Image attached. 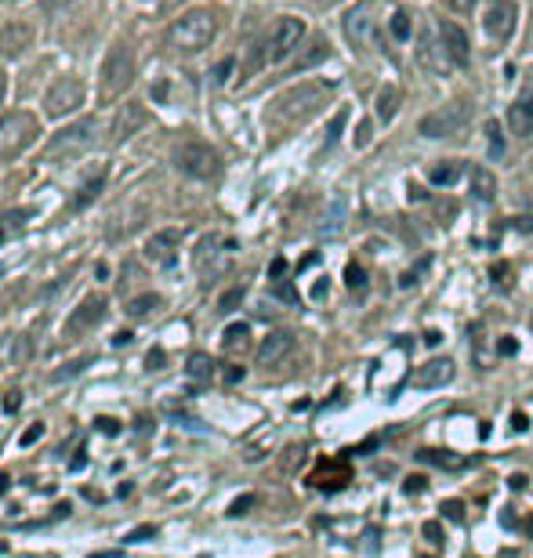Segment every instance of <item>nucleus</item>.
I'll return each mask as SVG.
<instances>
[{"label": "nucleus", "instance_id": "obj_21", "mask_svg": "<svg viewBox=\"0 0 533 558\" xmlns=\"http://www.w3.org/2000/svg\"><path fill=\"white\" fill-rule=\"evenodd\" d=\"M508 127L515 135H533V91L522 94L512 109H508Z\"/></svg>", "mask_w": 533, "mask_h": 558}, {"label": "nucleus", "instance_id": "obj_17", "mask_svg": "<svg viewBox=\"0 0 533 558\" xmlns=\"http://www.w3.org/2000/svg\"><path fill=\"white\" fill-rule=\"evenodd\" d=\"M178 243H182V233H178V229H164V233H156V236L145 243V258L156 261V265H168V261L175 258Z\"/></svg>", "mask_w": 533, "mask_h": 558}, {"label": "nucleus", "instance_id": "obj_30", "mask_svg": "<svg viewBox=\"0 0 533 558\" xmlns=\"http://www.w3.org/2000/svg\"><path fill=\"white\" fill-rule=\"evenodd\" d=\"M396 109H399V87H385L381 94H378V120H392L396 117Z\"/></svg>", "mask_w": 533, "mask_h": 558}, {"label": "nucleus", "instance_id": "obj_42", "mask_svg": "<svg viewBox=\"0 0 533 558\" xmlns=\"http://www.w3.org/2000/svg\"><path fill=\"white\" fill-rule=\"evenodd\" d=\"M273 291H276V298H283L287 305H298V291H294L291 283H283V279H280V283H276Z\"/></svg>", "mask_w": 533, "mask_h": 558}, {"label": "nucleus", "instance_id": "obj_11", "mask_svg": "<svg viewBox=\"0 0 533 558\" xmlns=\"http://www.w3.org/2000/svg\"><path fill=\"white\" fill-rule=\"evenodd\" d=\"M515 0H490V8H487V15H483V22H487V33L494 37V40H508L512 37V29H515Z\"/></svg>", "mask_w": 533, "mask_h": 558}, {"label": "nucleus", "instance_id": "obj_45", "mask_svg": "<svg viewBox=\"0 0 533 558\" xmlns=\"http://www.w3.org/2000/svg\"><path fill=\"white\" fill-rule=\"evenodd\" d=\"M447 4H450L454 12H461V15H468V12L479 4V0H447Z\"/></svg>", "mask_w": 533, "mask_h": 558}, {"label": "nucleus", "instance_id": "obj_40", "mask_svg": "<svg viewBox=\"0 0 533 558\" xmlns=\"http://www.w3.org/2000/svg\"><path fill=\"white\" fill-rule=\"evenodd\" d=\"M94 428H98L102 435H120V421H117V417H98Z\"/></svg>", "mask_w": 533, "mask_h": 558}, {"label": "nucleus", "instance_id": "obj_58", "mask_svg": "<svg viewBox=\"0 0 533 558\" xmlns=\"http://www.w3.org/2000/svg\"><path fill=\"white\" fill-rule=\"evenodd\" d=\"M70 512H73V508H70V505H66V500H62V505H59V508H55V519H66V515H70Z\"/></svg>", "mask_w": 533, "mask_h": 558}, {"label": "nucleus", "instance_id": "obj_26", "mask_svg": "<svg viewBox=\"0 0 533 558\" xmlns=\"http://www.w3.org/2000/svg\"><path fill=\"white\" fill-rule=\"evenodd\" d=\"M461 175H464V163H461V160H447V163L432 167L429 178H432V185H443V189H447V185H454Z\"/></svg>", "mask_w": 533, "mask_h": 558}, {"label": "nucleus", "instance_id": "obj_18", "mask_svg": "<svg viewBox=\"0 0 533 558\" xmlns=\"http://www.w3.org/2000/svg\"><path fill=\"white\" fill-rule=\"evenodd\" d=\"M324 94V87H301V91H291L280 98V113L283 117H298V113H308L316 109V98Z\"/></svg>", "mask_w": 533, "mask_h": 558}, {"label": "nucleus", "instance_id": "obj_61", "mask_svg": "<svg viewBox=\"0 0 533 558\" xmlns=\"http://www.w3.org/2000/svg\"><path fill=\"white\" fill-rule=\"evenodd\" d=\"M316 4H334V0H316Z\"/></svg>", "mask_w": 533, "mask_h": 558}, {"label": "nucleus", "instance_id": "obj_48", "mask_svg": "<svg viewBox=\"0 0 533 558\" xmlns=\"http://www.w3.org/2000/svg\"><path fill=\"white\" fill-rule=\"evenodd\" d=\"M229 73H233V59H226V62L215 70V80H218V84H226V80H229Z\"/></svg>", "mask_w": 533, "mask_h": 558}, {"label": "nucleus", "instance_id": "obj_38", "mask_svg": "<svg viewBox=\"0 0 533 558\" xmlns=\"http://www.w3.org/2000/svg\"><path fill=\"white\" fill-rule=\"evenodd\" d=\"M439 512H443L450 522H461V519H464V505H461V500H447V505H443Z\"/></svg>", "mask_w": 533, "mask_h": 558}, {"label": "nucleus", "instance_id": "obj_27", "mask_svg": "<svg viewBox=\"0 0 533 558\" xmlns=\"http://www.w3.org/2000/svg\"><path fill=\"white\" fill-rule=\"evenodd\" d=\"M345 229V196H338L331 203V214H324V226H319V233L324 236H338Z\"/></svg>", "mask_w": 533, "mask_h": 558}, {"label": "nucleus", "instance_id": "obj_25", "mask_svg": "<svg viewBox=\"0 0 533 558\" xmlns=\"http://www.w3.org/2000/svg\"><path fill=\"white\" fill-rule=\"evenodd\" d=\"M33 217V210H8L4 217H0V243H8L15 240L22 229H26V221Z\"/></svg>", "mask_w": 533, "mask_h": 558}, {"label": "nucleus", "instance_id": "obj_41", "mask_svg": "<svg viewBox=\"0 0 533 558\" xmlns=\"http://www.w3.org/2000/svg\"><path fill=\"white\" fill-rule=\"evenodd\" d=\"M424 486H429V479H424V475H410L406 482H403V493H424Z\"/></svg>", "mask_w": 533, "mask_h": 558}, {"label": "nucleus", "instance_id": "obj_31", "mask_svg": "<svg viewBox=\"0 0 533 558\" xmlns=\"http://www.w3.org/2000/svg\"><path fill=\"white\" fill-rule=\"evenodd\" d=\"M417 461L436 464V468H464V461H461V457H450L447 450H421V454H417Z\"/></svg>", "mask_w": 533, "mask_h": 558}, {"label": "nucleus", "instance_id": "obj_23", "mask_svg": "<svg viewBox=\"0 0 533 558\" xmlns=\"http://www.w3.org/2000/svg\"><path fill=\"white\" fill-rule=\"evenodd\" d=\"M312 482H316L319 489H331V493H334V489H341V486L348 482V464H345V461H327L324 472H319Z\"/></svg>", "mask_w": 533, "mask_h": 558}, {"label": "nucleus", "instance_id": "obj_59", "mask_svg": "<svg viewBox=\"0 0 533 558\" xmlns=\"http://www.w3.org/2000/svg\"><path fill=\"white\" fill-rule=\"evenodd\" d=\"M4 94H8V73H0V102H4Z\"/></svg>", "mask_w": 533, "mask_h": 558}, {"label": "nucleus", "instance_id": "obj_15", "mask_svg": "<svg viewBox=\"0 0 533 558\" xmlns=\"http://www.w3.org/2000/svg\"><path fill=\"white\" fill-rule=\"evenodd\" d=\"M291 352H294V338H291L287 330H273L269 338L258 345V366H276V363H283Z\"/></svg>", "mask_w": 533, "mask_h": 558}, {"label": "nucleus", "instance_id": "obj_35", "mask_svg": "<svg viewBox=\"0 0 533 558\" xmlns=\"http://www.w3.org/2000/svg\"><path fill=\"white\" fill-rule=\"evenodd\" d=\"M324 59H327V44H324V40H316V44H312V51H308V54H305V59L298 62V70H308V66H316V62H324Z\"/></svg>", "mask_w": 533, "mask_h": 558}, {"label": "nucleus", "instance_id": "obj_2", "mask_svg": "<svg viewBox=\"0 0 533 558\" xmlns=\"http://www.w3.org/2000/svg\"><path fill=\"white\" fill-rule=\"evenodd\" d=\"M175 167L185 175V178H196V182H207V178H215L218 175V167H222V156L218 149H210L207 142H182L178 152H175Z\"/></svg>", "mask_w": 533, "mask_h": 558}, {"label": "nucleus", "instance_id": "obj_37", "mask_svg": "<svg viewBox=\"0 0 533 558\" xmlns=\"http://www.w3.org/2000/svg\"><path fill=\"white\" fill-rule=\"evenodd\" d=\"M254 505H258V500H254V493H243V496H236L233 505H229V515H233V519H240V515H247Z\"/></svg>", "mask_w": 533, "mask_h": 558}, {"label": "nucleus", "instance_id": "obj_57", "mask_svg": "<svg viewBox=\"0 0 533 558\" xmlns=\"http://www.w3.org/2000/svg\"><path fill=\"white\" fill-rule=\"evenodd\" d=\"M366 551H378V533L366 529Z\"/></svg>", "mask_w": 533, "mask_h": 558}, {"label": "nucleus", "instance_id": "obj_19", "mask_svg": "<svg viewBox=\"0 0 533 558\" xmlns=\"http://www.w3.org/2000/svg\"><path fill=\"white\" fill-rule=\"evenodd\" d=\"M33 40V29L26 22H12L4 33H0V54H8V59H15V54H22Z\"/></svg>", "mask_w": 533, "mask_h": 558}, {"label": "nucleus", "instance_id": "obj_51", "mask_svg": "<svg viewBox=\"0 0 533 558\" xmlns=\"http://www.w3.org/2000/svg\"><path fill=\"white\" fill-rule=\"evenodd\" d=\"M152 533H156V526H142V529H135V533H131L127 540L135 544V540H145V537H152Z\"/></svg>", "mask_w": 533, "mask_h": 558}, {"label": "nucleus", "instance_id": "obj_54", "mask_svg": "<svg viewBox=\"0 0 533 558\" xmlns=\"http://www.w3.org/2000/svg\"><path fill=\"white\" fill-rule=\"evenodd\" d=\"M512 428L515 431H526V414H512Z\"/></svg>", "mask_w": 533, "mask_h": 558}, {"label": "nucleus", "instance_id": "obj_44", "mask_svg": "<svg viewBox=\"0 0 533 558\" xmlns=\"http://www.w3.org/2000/svg\"><path fill=\"white\" fill-rule=\"evenodd\" d=\"M40 435H44V424H33V428H29V431H26L22 439H19V446H33V442H37Z\"/></svg>", "mask_w": 533, "mask_h": 558}, {"label": "nucleus", "instance_id": "obj_60", "mask_svg": "<svg viewBox=\"0 0 533 558\" xmlns=\"http://www.w3.org/2000/svg\"><path fill=\"white\" fill-rule=\"evenodd\" d=\"M8 489H12V479H8V475H0V496H4Z\"/></svg>", "mask_w": 533, "mask_h": 558}, {"label": "nucleus", "instance_id": "obj_14", "mask_svg": "<svg viewBox=\"0 0 533 558\" xmlns=\"http://www.w3.org/2000/svg\"><path fill=\"white\" fill-rule=\"evenodd\" d=\"M454 381V363L450 359H429L424 366H417L410 373V384L414 388H443Z\"/></svg>", "mask_w": 533, "mask_h": 558}, {"label": "nucleus", "instance_id": "obj_33", "mask_svg": "<svg viewBox=\"0 0 533 558\" xmlns=\"http://www.w3.org/2000/svg\"><path fill=\"white\" fill-rule=\"evenodd\" d=\"M152 308H160V294H142L127 305V316H149Z\"/></svg>", "mask_w": 533, "mask_h": 558}, {"label": "nucleus", "instance_id": "obj_20", "mask_svg": "<svg viewBox=\"0 0 533 558\" xmlns=\"http://www.w3.org/2000/svg\"><path fill=\"white\" fill-rule=\"evenodd\" d=\"M102 316H105V298H98V294H91L77 312H73V319H70V330H91L94 323H102Z\"/></svg>", "mask_w": 533, "mask_h": 558}, {"label": "nucleus", "instance_id": "obj_52", "mask_svg": "<svg viewBox=\"0 0 533 558\" xmlns=\"http://www.w3.org/2000/svg\"><path fill=\"white\" fill-rule=\"evenodd\" d=\"M145 363H149V370H160V363H164V352H160V349H152Z\"/></svg>", "mask_w": 533, "mask_h": 558}, {"label": "nucleus", "instance_id": "obj_22", "mask_svg": "<svg viewBox=\"0 0 533 558\" xmlns=\"http://www.w3.org/2000/svg\"><path fill=\"white\" fill-rule=\"evenodd\" d=\"M494 193H497V178L487 171V167H475L472 171V200L475 203H494Z\"/></svg>", "mask_w": 533, "mask_h": 558}, {"label": "nucleus", "instance_id": "obj_29", "mask_svg": "<svg viewBox=\"0 0 533 558\" xmlns=\"http://www.w3.org/2000/svg\"><path fill=\"white\" fill-rule=\"evenodd\" d=\"M247 338H250V326H247V323L226 326V338H222V341H226V352H243V349L250 345Z\"/></svg>", "mask_w": 533, "mask_h": 558}, {"label": "nucleus", "instance_id": "obj_39", "mask_svg": "<svg viewBox=\"0 0 533 558\" xmlns=\"http://www.w3.org/2000/svg\"><path fill=\"white\" fill-rule=\"evenodd\" d=\"M240 301H243V287H233L229 294H222V301H218V305H222V312H233Z\"/></svg>", "mask_w": 533, "mask_h": 558}, {"label": "nucleus", "instance_id": "obj_47", "mask_svg": "<svg viewBox=\"0 0 533 558\" xmlns=\"http://www.w3.org/2000/svg\"><path fill=\"white\" fill-rule=\"evenodd\" d=\"M424 537L439 544V537H443V526H439V522H424Z\"/></svg>", "mask_w": 533, "mask_h": 558}, {"label": "nucleus", "instance_id": "obj_7", "mask_svg": "<svg viewBox=\"0 0 533 558\" xmlns=\"http://www.w3.org/2000/svg\"><path fill=\"white\" fill-rule=\"evenodd\" d=\"M84 80H77V77H59L55 84L47 87V94H44V113L47 117H70L73 109H80L84 105Z\"/></svg>", "mask_w": 533, "mask_h": 558}, {"label": "nucleus", "instance_id": "obj_53", "mask_svg": "<svg viewBox=\"0 0 533 558\" xmlns=\"http://www.w3.org/2000/svg\"><path fill=\"white\" fill-rule=\"evenodd\" d=\"M226 381H233V384H236V381H243V366H233V370H226Z\"/></svg>", "mask_w": 533, "mask_h": 558}, {"label": "nucleus", "instance_id": "obj_4", "mask_svg": "<svg viewBox=\"0 0 533 558\" xmlns=\"http://www.w3.org/2000/svg\"><path fill=\"white\" fill-rule=\"evenodd\" d=\"M94 131H98V124H94V120H80V124H70V127H62L59 135H51V142H47L44 156H47V160H66V156H80L84 149H91V145H94Z\"/></svg>", "mask_w": 533, "mask_h": 558}, {"label": "nucleus", "instance_id": "obj_43", "mask_svg": "<svg viewBox=\"0 0 533 558\" xmlns=\"http://www.w3.org/2000/svg\"><path fill=\"white\" fill-rule=\"evenodd\" d=\"M12 356H15V359H29V356H33V345H29V338H15V349H12Z\"/></svg>", "mask_w": 533, "mask_h": 558}, {"label": "nucleus", "instance_id": "obj_49", "mask_svg": "<svg viewBox=\"0 0 533 558\" xmlns=\"http://www.w3.org/2000/svg\"><path fill=\"white\" fill-rule=\"evenodd\" d=\"M497 352H501V356H515V352H519V345H515L512 338H504V341H497Z\"/></svg>", "mask_w": 533, "mask_h": 558}, {"label": "nucleus", "instance_id": "obj_36", "mask_svg": "<svg viewBox=\"0 0 533 558\" xmlns=\"http://www.w3.org/2000/svg\"><path fill=\"white\" fill-rule=\"evenodd\" d=\"M487 135H490V160H501V152H504V138H501L497 120H490V124H487Z\"/></svg>", "mask_w": 533, "mask_h": 558}, {"label": "nucleus", "instance_id": "obj_56", "mask_svg": "<svg viewBox=\"0 0 533 558\" xmlns=\"http://www.w3.org/2000/svg\"><path fill=\"white\" fill-rule=\"evenodd\" d=\"M66 4H73V0H47V12H62Z\"/></svg>", "mask_w": 533, "mask_h": 558}, {"label": "nucleus", "instance_id": "obj_28", "mask_svg": "<svg viewBox=\"0 0 533 558\" xmlns=\"http://www.w3.org/2000/svg\"><path fill=\"white\" fill-rule=\"evenodd\" d=\"M185 373H189V381H196V384H207L210 377H215V363H210V356L196 352V356H189V366H185Z\"/></svg>", "mask_w": 533, "mask_h": 558}, {"label": "nucleus", "instance_id": "obj_34", "mask_svg": "<svg viewBox=\"0 0 533 558\" xmlns=\"http://www.w3.org/2000/svg\"><path fill=\"white\" fill-rule=\"evenodd\" d=\"M345 283H348V291L363 294V291H366V272H363L359 265H348V268H345Z\"/></svg>", "mask_w": 533, "mask_h": 558}, {"label": "nucleus", "instance_id": "obj_62", "mask_svg": "<svg viewBox=\"0 0 533 558\" xmlns=\"http://www.w3.org/2000/svg\"><path fill=\"white\" fill-rule=\"evenodd\" d=\"M0 554H4V544H0Z\"/></svg>", "mask_w": 533, "mask_h": 558}, {"label": "nucleus", "instance_id": "obj_16", "mask_svg": "<svg viewBox=\"0 0 533 558\" xmlns=\"http://www.w3.org/2000/svg\"><path fill=\"white\" fill-rule=\"evenodd\" d=\"M439 37H443V47H447V54H450V62H454L457 70H461V66H468L472 47H468L464 29H461V26H454V22H443V26H439Z\"/></svg>", "mask_w": 533, "mask_h": 558}, {"label": "nucleus", "instance_id": "obj_8", "mask_svg": "<svg viewBox=\"0 0 533 558\" xmlns=\"http://www.w3.org/2000/svg\"><path fill=\"white\" fill-rule=\"evenodd\" d=\"M37 138V120L29 113H8L0 117V156H12L26 149Z\"/></svg>", "mask_w": 533, "mask_h": 558}, {"label": "nucleus", "instance_id": "obj_50", "mask_svg": "<svg viewBox=\"0 0 533 558\" xmlns=\"http://www.w3.org/2000/svg\"><path fill=\"white\" fill-rule=\"evenodd\" d=\"M501 526H504V529H515V526H519V519H515V512H512V508H504V512H501Z\"/></svg>", "mask_w": 533, "mask_h": 558}, {"label": "nucleus", "instance_id": "obj_46", "mask_svg": "<svg viewBox=\"0 0 533 558\" xmlns=\"http://www.w3.org/2000/svg\"><path fill=\"white\" fill-rule=\"evenodd\" d=\"M283 272H287V261H283V258H276V261H273V268H269L273 283H280V279H283Z\"/></svg>", "mask_w": 533, "mask_h": 558}, {"label": "nucleus", "instance_id": "obj_32", "mask_svg": "<svg viewBox=\"0 0 533 558\" xmlns=\"http://www.w3.org/2000/svg\"><path fill=\"white\" fill-rule=\"evenodd\" d=\"M389 29H392V37H396V40H410V33H414L410 15H406V12H396V15L389 19Z\"/></svg>", "mask_w": 533, "mask_h": 558}, {"label": "nucleus", "instance_id": "obj_9", "mask_svg": "<svg viewBox=\"0 0 533 558\" xmlns=\"http://www.w3.org/2000/svg\"><path fill=\"white\" fill-rule=\"evenodd\" d=\"M468 124V105L464 102H454V105H443L439 113H429L421 120V135L424 138H454L461 135V127Z\"/></svg>", "mask_w": 533, "mask_h": 558}, {"label": "nucleus", "instance_id": "obj_13", "mask_svg": "<svg viewBox=\"0 0 533 558\" xmlns=\"http://www.w3.org/2000/svg\"><path fill=\"white\" fill-rule=\"evenodd\" d=\"M145 120H149L145 105H138V102H124V105L117 109V117H113V138H117V142H127L131 135H138V131L145 127Z\"/></svg>", "mask_w": 533, "mask_h": 558}, {"label": "nucleus", "instance_id": "obj_5", "mask_svg": "<svg viewBox=\"0 0 533 558\" xmlns=\"http://www.w3.org/2000/svg\"><path fill=\"white\" fill-rule=\"evenodd\" d=\"M301 40H305V22L294 19V15H283L273 26L269 40H265V59H269V62H287L291 54L301 47Z\"/></svg>", "mask_w": 533, "mask_h": 558}, {"label": "nucleus", "instance_id": "obj_1", "mask_svg": "<svg viewBox=\"0 0 533 558\" xmlns=\"http://www.w3.org/2000/svg\"><path fill=\"white\" fill-rule=\"evenodd\" d=\"M215 33H218V15L200 8V12L182 15V19L168 29V40H171L175 51H203L210 40H215Z\"/></svg>", "mask_w": 533, "mask_h": 558}, {"label": "nucleus", "instance_id": "obj_10", "mask_svg": "<svg viewBox=\"0 0 533 558\" xmlns=\"http://www.w3.org/2000/svg\"><path fill=\"white\" fill-rule=\"evenodd\" d=\"M378 4L374 0H363V4H356L348 15H345V37H348V44H356V47H370V40H374V33H378Z\"/></svg>", "mask_w": 533, "mask_h": 558}, {"label": "nucleus", "instance_id": "obj_6", "mask_svg": "<svg viewBox=\"0 0 533 558\" xmlns=\"http://www.w3.org/2000/svg\"><path fill=\"white\" fill-rule=\"evenodd\" d=\"M131 84H135V59H131V51L127 47L110 51V54H105V62H102V94L105 98H117Z\"/></svg>", "mask_w": 533, "mask_h": 558}, {"label": "nucleus", "instance_id": "obj_55", "mask_svg": "<svg viewBox=\"0 0 533 558\" xmlns=\"http://www.w3.org/2000/svg\"><path fill=\"white\" fill-rule=\"evenodd\" d=\"M84 464H87V454H84V450H80V454H77V457H73V461H70V468H73V472H80V468H84Z\"/></svg>", "mask_w": 533, "mask_h": 558}, {"label": "nucleus", "instance_id": "obj_12", "mask_svg": "<svg viewBox=\"0 0 533 558\" xmlns=\"http://www.w3.org/2000/svg\"><path fill=\"white\" fill-rule=\"evenodd\" d=\"M417 59H421V66H424V70H432V73H439V77H447L450 70H457V66L450 62L447 47H443V37H439V29H436V37H424V40H421V47H417Z\"/></svg>", "mask_w": 533, "mask_h": 558}, {"label": "nucleus", "instance_id": "obj_3", "mask_svg": "<svg viewBox=\"0 0 533 558\" xmlns=\"http://www.w3.org/2000/svg\"><path fill=\"white\" fill-rule=\"evenodd\" d=\"M236 250H240V243H236L233 236L207 233V236L196 243V250H193V268L203 272V275H215V272H222V268L229 265V258H233Z\"/></svg>", "mask_w": 533, "mask_h": 558}, {"label": "nucleus", "instance_id": "obj_24", "mask_svg": "<svg viewBox=\"0 0 533 558\" xmlns=\"http://www.w3.org/2000/svg\"><path fill=\"white\" fill-rule=\"evenodd\" d=\"M105 182H110V175H105V171H98L91 182H84L80 189H77V196H73V207L77 210H84V207H91L98 196H102V189H105Z\"/></svg>", "mask_w": 533, "mask_h": 558}]
</instances>
